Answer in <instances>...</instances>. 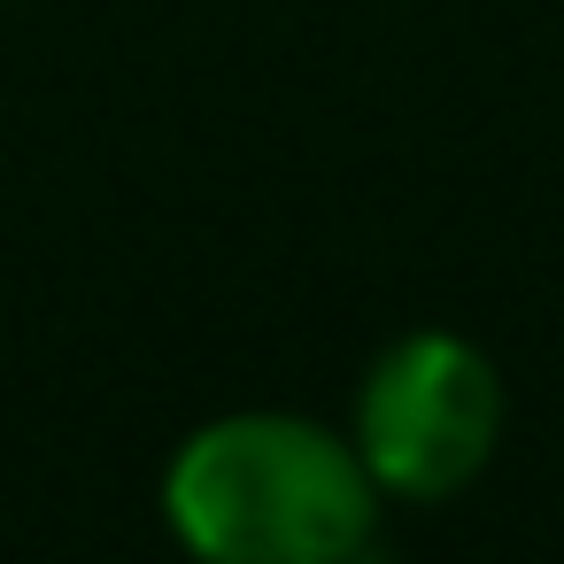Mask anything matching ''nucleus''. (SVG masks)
<instances>
[{
	"label": "nucleus",
	"mask_w": 564,
	"mask_h": 564,
	"mask_svg": "<svg viewBox=\"0 0 564 564\" xmlns=\"http://www.w3.org/2000/svg\"><path fill=\"white\" fill-rule=\"evenodd\" d=\"M163 518L194 564H356L379 525V487L333 425L232 410L178 441Z\"/></svg>",
	"instance_id": "1"
},
{
	"label": "nucleus",
	"mask_w": 564,
	"mask_h": 564,
	"mask_svg": "<svg viewBox=\"0 0 564 564\" xmlns=\"http://www.w3.org/2000/svg\"><path fill=\"white\" fill-rule=\"evenodd\" d=\"M502 441V379L456 333H402L356 394V456L379 495L441 502L487 471Z\"/></svg>",
	"instance_id": "2"
}]
</instances>
